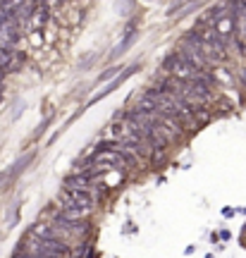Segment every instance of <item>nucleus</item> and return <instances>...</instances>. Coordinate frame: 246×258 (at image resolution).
<instances>
[{
    "mask_svg": "<svg viewBox=\"0 0 246 258\" xmlns=\"http://www.w3.org/2000/svg\"><path fill=\"white\" fill-rule=\"evenodd\" d=\"M134 163H137V156L129 148H122V151H96L86 160L84 170H91L96 175H100V172H127Z\"/></svg>",
    "mask_w": 246,
    "mask_h": 258,
    "instance_id": "f257e3e1",
    "label": "nucleus"
},
{
    "mask_svg": "<svg viewBox=\"0 0 246 258\" xmlns=\"http://www.w3.org/2000/svg\"><path fill=\"white\" fill-rule=\"evenodd\" d=\"M57 201H60L63 211H82L89 215L96 208V194L84 191V189H67L65 186L63 191L57 194Z\"/></svg>",
    "mask_w": 246,
    "mask_h": 258,
    "instance_id": "f03ea898",
    "label": "nucleus"
},
{
    "mask_svg": "<svg viewBox=\"0 0 246 258\" xmlns=\"http://www.w3.org/2000/svg\"><path fill=\"white\" fill-rule=\"evenodd\" d=\"M165 70L172 74L174 79H182V82H196V79H210L206 72H201V70H196L192 62H187L182 55H170L167 60H165Z\"/></svg>",
    "mask_w": 246,
    "mask_h": 258,
    "instance_id": "7ed1b4c3",
    "label": "nucleus"
},
{
    "mask_svg": "<svg viewBox=\"0 0 246 258\" xmlns=\"http://www.w3.org/2000/svg\"><path fill=\"white\" fill-rule=\"evenodd\" d=\"M210 29H215V34H218L220 41H222V43H225V48H227L229 41H232V36H234V31H237L234 12H227V15H222V17H220Z\"/></svg>",
    "mask_w": 246,
    "mask_h": 258,
    "instance_id": "20e7f679",
    "label": "nucleus"
},
{
    "mask_svg": "<svg viewBox=\"0 0 246 258\" xmlns=\"http://www.w3.org/2000/svg\"><path fill=\"white\" fill-rule=\"evenodd\" d=\"M179 55L184 57V60H187V62H192L194 67H196V70H201V72H206V67H208V57L203 55V53H201L199 48L196 46H192V43H189V41H184V46H182V53H179Z\"/></svg>",
    "mask_w": 246,
    "mask_h": 258,
    "instance_id": "39448f33",
    "label": "nucleus"
},
{
    "mask_svg": "<svg viewBox=\"0 0 246 258\" xmlns=\"http://www.w3.org/2000/svg\"><path fill=\"white\" fill-rule=\"evenodd\" d=\"M31 234H34V237H38V239H63V232L57 230V227H53V225H46V222H38V225H34Z\"/></svg>",
    "mask_w": 246,
    "mask_h": 258,
    "instance_id": "423d86ee",
    "label": "nucleus"
},
{
    "mask_svg": "<svg viewBox=\"0 0 246 258\" xmlns=\"http://www.w3.org/2000/svg\"><path fill=\"white\" fill-rule=\"evenodd\" d=\"M234 22H237V34L241 41H246V0L234 3Z\"/></svg>",
    "mask_w": 246,
    "mask_h": 258,
    "instance_id": "0eeeda50",
    "label": "nucleus"
},
{
    "mask_svg": "<svg viewBox=\"0 0 246 258\" xmlns=\"http://www.w3.org/2000/svg\"><path fill=\"white\" fill-rule=\"evenodd\" d=\"M134 38H137V31H134V27H129L127 34H125V41H122V43H119V46L112 50V55H119V53H125V50H127V48L134 43Z\"/></svg>",
    "mask_w": 246,
    "mask_h": 258,
    "instance_id": "6e6552de",
    "label": "nucleus"
},
{
    "mask_svg": "<svg viewBox=\"0 0 246 258\" xmlns=\"http://www.w3.org/2000/svg\"><path fill=\"white\" fill-rule=\"evenodd\" d=\"M34 15H36V17H31V24H34V27H41V24H46V19H48V10H46V8L36 10Z\"/></svg>",
    "mask_w": 246,
    "mask_h": 258,
    "instance_id": "1a4fd4ad",
    "label": "nucleus"
},
{
    "mask_svg": "<svg viewBox=\"0 0 246 258\" xmlns=\"http://www.w3.org/2000/svg\"><path fill=\"white\" fill-rule=\"evenodd\" d=\"M86 251H89V244H79V246L74 249V258H82V256H86Z\"/></svg>",
    "mask_w": 246,
    "mask_h": 258,
    "instance_id": "9d476101",
    "label": "nucleus"
},
{
    "mask_svg": "<svg viewBox=\"0 0 246 258\" xmlns=\"http://www.w3.org/2000/svg\"><path fill=\"white\" fill-rule=\"evenodd\" d=\"M117 72H119L117 67H112V70H108L105 74H100V79H98V82H108V79H112V77H115Z\"/></svg>",
    "mask_w": 246,
    "mask_h": 258,
    "instance_id": "9b49d317",
    "label": "nucleus"
}]
</instances>
